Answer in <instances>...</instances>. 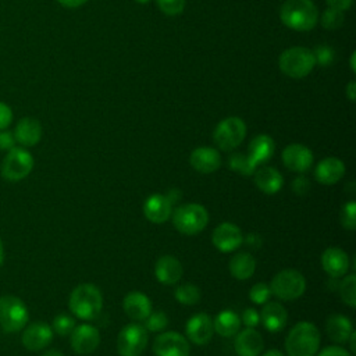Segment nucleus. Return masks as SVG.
<instances>
[{
    "instance_id": "obj_1",
    "label": "nucleus",
    "mask_w": 356,
    "mask_h": 356,
    "mask_svg": "<svg viewBox=\"0 0 356 356\" xmlns=\"http://www.w3.org/2000/svg\"><path fill=\"white\" fill-rule=\"evenodd\" d=\"M282 24L293 31H310L318 21V10L312 0H286L280 10Z\"/></svg>"
},
{
    "instance_id": "obj_2",
    "label": "nucleus",
    "mask_w": 356,
    "mask_h": 356,
    "mask_svg": "<svg viewBox=\"0 0 356 356\" xmlns=\"http://www.w3.org/2000/svg\"><path fill=\"white\" fill-rule=\"evenodd\" d=\"M320 348V331L309 321L293 325L285 339L288 356H316Z\"/></svg>"
},
{
    "instance_id": "obj_3",
    "label": "nucleus",
    "mask_w": 356,
    "mask_h": 356,
    "mask_svg": "<svg viewBox=\"0 0 356 356\" xmlns=\"http://www.w3.org/2000/svg\"><path fill=\"white\" fill-rule=\"evenodd\" d=\"M70 310L81 320H95L103 307V296L92 284H81L70 295Z\"/></svg>"
},
{
    "instance_id": "obj_4",
    "label": "nucleus",
    "mask_w": 356,
    "mask_h": 356,
    "mask_svg": "<svg viewBox=\"0 0 356 356\" xmlns=\"http://www.w3.org/2000/svg\"><path fill=\"white\" fill-rule=\"evenodd\" d=\"M280 70L289 78L300 79L307 76L314 65L316 58L310 49L302 46H293L284 50L278 58Z\"/></svg>"
},
{
    "instance_id": "obj_5",
    "label": "nucleus",
    "mask_w": 356,
    "mask_h": 356,
    "mask_svg": "<svg viewBox=\"0 0 356 356\" xmlns=\"http://www.w3.org/2000/svg\"><path fill=\"white\" fill-rule=\"evenodd\" d=\"M174 227L185 234V235H195L203 231L209 222V213L207 210L197 203H188L181 204L171 213Z\"/></svg>"
},
{
    "instance_id": "obj_6",
    "label": "nucleus",
    "mask_w": 356,
    "mask_h": 356,
    "mask_svg": "<svg viewBox=\"0 0 356 356\" xmlns=\"http://www.w3.org/2000/svg\"><path fill=\"white\" fill-rule=\"evenodd\" d=\"M271 295L281 300H295L306 291V280L298 270L286 268L274 275L270 284Z\"/></svg>"
},
{
    "instance_id": "obj_7",
    "label": "nucleus",
    "mask_w": 356,
    "mask_h": 356,
    "mask_svg": "<svg viewBox=\"0 0 356 356\" xmlns=\"http://www.w3.org/2000/svg\"><path fill=\"white\" fill-rule=\"evenodd\" d=\"M28 309L25 303L13 295L0 298V325L4 332H18L28 323Z\"/></svg>"
},
{
    "instance_id": "obj_8",
    "label": "nucleus",
    "mask_w": 356,
    "mask_h": 356,
    "mask_svg": "<svg viewBox=\"0 0 356 356\" xmlns=\"http://www.w3.org/2000/svg\"><path fill=\"white\" fill-rule=\"evenodd\" d=\"M246 136V124L239 117H228L220 121L213 132V140L224 152L238 147Z\"/></svg>"
},
{
    "instance_id": "obj_9",
    "label": "nucleus",
    "mask_w": 356,
    "mask_h": 356,
    "mask_svg": "<svg viewBox=\"0 0 356 356\" xmlns=\"http://www.w3.org/2000/svg\"><path fill=\"white\" fill-rule=\"evenodd\" d=\"M33 168V157L32 154L24 149L14 146L4 156L0 171L1 177L7 181H21L31 174Z\"/></svg>"
},
{
    "instance_id": "obj_10",
    "label": "nucleus",
    "mask_w": 356,
    "mask_h": 356,
    "mask_svg": "<svg viewBox=\"0 0 356 356\" xmlns=\"http://www.w3.org/2000/svg\"><path fill=\"white\" fill-rule=\"evenodd\" d=\"M147 345V330L136 323L125 325L117 337L120 356H140Z\"/></svg>"
},
{
    "instance_id": "obj_11",
    "label": "nucleus",
    "mask_w": 356,
    "mask_h": 356,
    "mask_svg": "<svg viewBox=\"0 0 356 356\" xmlns=\"http://www.w3.org/2000/svg\"><path fill=\"white\" fill-rule=\"evenodd\" d=\"M153 353L156 356H188L189 342L178 332L167 331L154 339Z\"/></svg>"
},
{
    "instance_id": "obj_12",
    "label": "nucleus",
    "mask_w": 356,
    "mask_h": 356,
    "mask_svg": "<svg viewBox=\"0 0 356 356\" xmlns=\"http://www.w3.org/2000/svg\"><path fill=\"white\" fill-rule=\"evenodd\" d=\"M71 346L78 355H89L100 343V332L96 327L90 324H81L72 330Z\"/></svg>"
},
{
    "instance_id": "obj_13",
    "label": "nucleus",
    "mask_w": 356,
    "mask_h": 356,
    "mask_svg": "<svg viewBox=\"0 0 356 356\" xmlns=\"http://www.w3.org/2000/svg\"><path fill=\"white\" fill-rule=\"evenodd\" d=\"M211 241L220 252L229 253L242 245L243 235L238 225L232 222H222L214 228Z\"/></svg>"
},
{
    "instance_id": "obj_14",
    "label": "nucleus",
    "mask_w": 356,
    "mask_h": 356,
    "mask_svg": "<svg viewBox=\"0 0 356 356\" xmlns=\"http://www.w3.org/2000/svg\"><path fill=\"white\" fill-rule=\"evenodd\" d=\"M282 163L293 172H305L313 164V153L305 145L292 143L282 150Z\"/></svg>"
},
{
    "instance_id": "obj_15",
    "label": "nucleus",
    "mask_w": 356,
    "mask_h": 356,
    "mask_svg": "<svg viewBox=\"0 0 356 356\" xmlns=\"http://www.w3.org/2000/svg\"><path fill=\"white\" fill-rule=\"evenodd\" d=\"M51 339H53L51 327L42 321H36L25 327L21 337L22 345L32 352L44 349L51 342Z\"/></svg>"
},
{
    "instance_id": "obj_16",
    "label": "nucleus",
    "mask_w": 356,
    "mask_h": 356,
    "mask_svg": "<svg viewBox=\"0 0 356 356\" xmlns=\"http://www.w3.org/2000/svg\"><path fill=\"white\" fill-rule=\"evenodd\" d=\"M185 332L188 339L193 343L206 345L210 342L214 332L213 321L206 313H196L186 321Z\"/></svg>"
},
{
    "instance_id": "obj_17",
    "label": "nucleus",
    "mask_w": 356,
    "mask_h": 356,
    "mask_svg": "<svg viewBox=\"0 0 356 356\" xmlns=\"http://www.w3.org/2000/svg\"><path fill=\"white\" fill-rule=\"evenodd\" d=\"M321 266L331 278H341L349 270V257L341 248H328L321 254Z\"/></svg>"
},
{
    "instance_id": "obj_18",
    "label": "nucleus",
    "mask_w": 356,
    "mask_h": 356,
    "mask_svg": "<svg viewBox=\"0 0 356 356\" xmlns=\"http://www.w3.org/2000/svg\"><path fill=\"white\" fill-rule=\"evenodd\" d=\"M189 163L191 165L202 172V174H211L217 171L221 165V156L218 150L207 146L196 147L191 156H189Z\"/></svg>"
},
{
    "instance_id": "obj_19",
    "label": "nucleus",
    "mask_w": 356,
    "mask_h": 356,
    "mask_svg": "<svg viewBox=\"0 0 356 356\" xmlns=\"http://www.w3.org/2000/svg\"><path fill=\"white\" fill-rule=\"evenodd\" d=\"M263 338L259 331L253 328H245L236 332L234 348L238 356H259L263 350Z\"/></svg>"
},
{
    "instance_id": "obj_20",
    "label": "nucleus",
    "mask_w": 356,
    "mask_h": 356,
    "mask_svg": "<svg viewBox=\"0 0 356 356\" xmlns=\"http://www.w3.org/2000/svg\"><path fill=\"white\" fill-rule=\"evenodd\" d=\"M172 213V204L170 200L160 193H154L149 196L143 203V214L145 217L156 224L165 222Z\"/></svg>"
},
{
    "instance_id": "obj_21",
    "label": "nucleus",
    "mask_w": 356,
    "mask_h": 356,
    "mask_svg": "<svg viewBox=\"0 0 356 356\" xmlns=\"http://www.w3.org/2000/svg\"><path fill=\"white\" fill-rule=\"evenodd\" d=\"M122 309L129 318L135 321H143L152 312V303L145 293L132 291L125 295L122 300Z\"/></svg>"
},
{
    "instance_id": "obj_22",
    "label": "nucleus",
    "mask_w": 356,
    "mask_h": 356,
    "mask_svg": "<svg viewBox=\"0 0 356 356\" xmlns=\"http://www.w3.org/2000/svg\"><path fill=\"white\" fill-rule=\"evenodd\" d=\"M182 264L181 261L170 254L161 256L154 266V274L156 278L164 284V285H172L175 282H178L182 277Z\"/></svg>"
},
{
    "instance_id": "obj_23",
    "label": "nucleus",
    "mask_w": 356,
    "mask_h": 356,
    "mask_svg": "<svg viewBox=\"0 0 356 356\" xmlns=\"http://www.w3.org/2000/svg\"><path fill=\"white\" fill-rule=\"evenodd\" d=\"M13 134L15 142H18L19 145L25 147L35 146L42 138V125L36 118L24 117L17 122V127Z\"/></svg>"
},
{
    "instance_id": "obj_24",
    "label": "nucleus",
    "mask_w": 356,
    "mask_h": 356,
    "mask_svg": "<svg viewBox=\"0 0 356 356\" xmlns=\"http://www.w3.org/2000/svg\"><path fill=\"white\" fill-rule=\"evenodd\" d=\"M345 174V165L338 157H325L323 159L316 170L314 177L323 185L337 184Z\"/></svg>"
},
{
    "instance_id": "obj_25",
    "label": "nucleus",
    "mask_w": 356,
    "mask_h": 356,
    "mask_svg": "<svg viewBox=\"0 0 356 356\" xmlns=\"http://www.w3.org/2000/svg\"><path fill=\"white\" fill-rule=\"evenodd\" d=\"M260 321L263 323L266 330L271 332H278L282 331L286 325L288 313L281 303L268 302L263 306V310L260 313Z\"/></svg>"
},
{
    "instance_id": "obj_26",
    "label": "nucleus",
    "mask_w": 356,
    "mask_h": 356,
    "mask_svg": "<svg viewBox=\"0 0 356 356\" xmlns=\"http://www.w3.org/2000/svg\"><path fill=\"white\" fill-rule=\"evenodd\" d=\"M253 174H254V184H256V186L261 192H264L267 195L277 193L282 188V185H284L282 175L274 167L263 165V167H260Z\"/></svg>"
},
{
    "instance_id": "obj_27",
    "label": "nucleus",
    "mask_w": 356,
    "mask_h": 356,
    "mask_svg": "<svg viewBox=\"0 0 356 356\" xmlns=\"http://www.w3.org/2000/svg\"><path fill=\"white\" fill-rule=\"evenodd\" d=\"M274 149H275V145H274V140L271 139V136H268L266 134H260V135L254 136L252 139V142L249 143L248 156L256 165H260L273 157Z\"/></svg>"
},
{
    "instance_id": "obj_28",
    "label": "nucleus",
    "mask_w": 356,
    "mask_h": 356,
    "mask_svg": "<svg viewBox=\"0 0 356 356\" xmlns=\"http://www.w3.org/2000/svg\"><path fill=\"white\" fill-rule=\"evenodd\" d=\"M325 331L334 342L345 343L348 342V338L353 331V327L348 317L342 314H331L325 321Z\"/></svg>"
},
{
    "instance_id": "obj_29",
    "label": "nucleus",
    "mask_w": 356,
    "mask_h": 356,
    "mask_svg": "<svg viewBox=\"0 0 356 356\" xmlns=\"http://www.w3.org/2000/svg\"><path fill=\"white\" fill-rule=\"evenodd\" d=\"M213 328L221 337H234L241 328V318L232 310H222L216 316L213 321Z\"/></svg>"
},
{
    "instance_id": "obj_30",
    "label": "nucleus",
    "mask_w": 356,
    "mask_h": 356,
    "mask_svg": "<svg viewBox=\"0 0 356 356\" xmlns=\"http://www.w3.org/2000/svg\"><path fill=\"white\" fill-rule=\"evenodd\" d=\"M256 270V260L250 253L241 252L229 260V273L236 280H248Z\"/></svg>"
},
{
    "instance_id": "obj_31",
    "label": "nucleus",
    "mask_w": 356,
    "mask_h": 356,
    "mask_svg": "<svg viewBox=\"0 0 356 356\" xmlns=\"http://www.w3.org/2000/svg\"><path fill=\"white\" fill-rule=\"evenodd\" d=\"M228 165L232 171H236L239 172L241 175H252L256 170V164L249 159L248 154H243V153H234L229 156L228 159Z\"/></svg>"
},
{
    "instance_id": "obj_32",
    "label": "nucleus",
    "mask_w": 356,
    "mask_h": 356,
    "mask_svg": "<svg viewBox=\"0 0 356 356\" xmlns=\"http://www.w3.org/2000/svg\"><path fill=\"white\" fill-rule=\"evenodd\" d=\"M338 291H339L341 299L349 307L356 306V277H355V274L345 275V278L338 285Z\"/></svg>"
},
{
    "instance_id": "obj_33",
    "label": "nucleus",
    "mask_w": 356,
    "mask_h": 356,
    "mask_svg": "<svg viewBox=\"0 0 356 356\" xmlns=\"http://www.w3.org/2000/svg\"><path fill=\"white\" fill-rule=\"evenodd\" d=\"M174 296L182 305H196L200 300V291L193 284H182L175 288Z\"/></svg>"
},
{
    "instance_id": "obj_34",
    "label": "nucleus",
    "mask_w": 356,
    "mask_h": 356,
    "mask_svg": "<svg viewBox=\"0 0 356 356\" xmlns=\"http://www.w3.org/2000/svg\"><path fill=\"white\" fill-rule=\"evenodd\" d=\"M320 22L321 25L325 28V29H337L342 25L343 22V11H339V10H335V8H331L328 7L327 10L323 11V15L320 18Z\"/></svg>"
},
{
    "instance_id": "obj_35",
    "label": "nucleus",
    "mask_w": 356,
    "mask_h": 356,
    "mask_svg": "<svg viewBox=\"0 0 356 356\" xmlns=\"http://www.w3.org/2000/svg\"><path fill=\"white\" fill-rule=\"evenodd\" d=\"M143 321V327L152 332H160L168 325V317L164 312H150V314Z\"/></svg>"
},
{
    "instance_id": "obj_36",
    "label": "nucleus",
    "mask_w": 356,
    "mask_h": 356,
    "mask_svg": "<svg viewBox=\"0 0 356 356\" xmlns=\"http://www.w3.org/2000/svg\"><path fill=\"white\" fill-rule=\"evenodd\" d=\"M75 328V320L65 314V313H61V314H57L53 320V324H51V330L56 331L58 335H70L72 332V330Z\"/></svg>"
},
{
    "instance_id": "obj_37",
    "label": "nucleus",
    "mask_w": 356,
    "mask_h": 356,
    "mask_svg": "<svg viewBox=\"0 0 356 356\" xmlns=\"http://www.w3.org/2000/svg\"><path fill=\"white\" fill-rule=\"evenodd\" d=\"M341 224L343 228L353 231L356 228V202L350 200L341 209Z\"/></svg>"
},
{
    "instance_id": "obj_38",
    "label": "nucleus",
    "mask_w": 356,
    "mask_h": 356,
    "mask_svg": "<svg viewBox=\"0 0 356 356\" xmlns=\"http://www.w3.org/2000/svg\"><path fill=\"white\" fill-rule=\"evenodd\" d=\"M271 296V289L267 284L264 282H257L254 284L250 291H249V298L253 303L256 305H264L267 303V300L270 299Z\"/></svg>"
},
{
    "instance_id": "obj_39",
    "label": "nucleus",
    "mask_w": 356,
    "mask_h": 356,
    "mask_svg": "<svg viewBox=\"0 0 356 356\" xmlns=\"http://www.w3.org/2000/svg\"><path fill=\"white\" fill-rule=\"evenodd\" d=\"M160 11L165 15H178L185 8V0H156Z\"/></svg>"
},
{
    "instance_id": "obj_40",
    "label": "nucleus",
    "mask_w": 356,
    "mask_h": 356,
    "mask_svg": "<svg viewBox=\"0 0 356 356\" xmlns=\"http://www.w3.org/2000/svg\"><path fill=\"white\" fill-rule=\"evenodd\" d=\"M314 58H316V64H320L323 67L330 65L334 61V50L325 44H321L318 47H316V50L313 51Z\"/></svg>"
},
{
    "instance_id": "obj_41",
    "label": "nucleus",
    "mask_w": 356,
    "mask_h": 356,
    "mask_svg": "<svg viewBox=\"0 0 356 356\" xmlns=\"http://www.w3.org/2000/svg\"><path fill=\"white\" fill-rule=\"evenodd\" d=\"M292 191L298 196H305L310 191V182L305 175H299L292 181Z\"/></svg>"
},
{
    "instance_id": "obj_42",
    "label": "nucleus",
    "mask_w": 356,
    "mask_h": 356,
    "mask_svg": "<svg viewBox=\"0 0 356 356\" xmlns=\"http://www.w3.org/2000/svg\"><path fill=\"white\" fill-rule=\"evenodd\" d=\"M242 321L248 328H253L260 323V314L252 307L245 309L242 313Z\"/></svg>"
},
{
    "instance_id": "obj_43",
    "label": "nucleus",
    "mask_w": 356,
    "mask_h": 356,
    "mask_svg": "<svg viewBox=\"0 0 356 356\" xmlns=\"http://www.w3.org/2000/svg\"><path fill=\"white\" fill-rule=\"evenodd\" d=\"M11 121H13V111L10 106L0 102V131L8 128Z\"/></svg>"
},
{
    "instance_id": "obj_44",
    "label": "nucleus",
    "mask_w": 356,
    "mask_h": 356,
    "mask_svg": "<svg viewBox=\"0 0 356 356\" xmlns=\"http://www.w3.org/2000/svg\"><path fill=\"white\" fill-rule=\"evenodd\" d=\"M15 146V138H14V134L7 131V129H3L0 131V150H10Z\"/></svg>"
},
{
    "instance_id": "obj_45",
    "label": "nucleus",
    "mask_w": 356,
    "mask_h": 356,
    "mask_svg": "<svg viewBox=\"0 0 356 356\" xmlns=\"http://www.w3.org/2000/svg\"><path fill=\"white\" fill-rule=\"evenodd\" d=\"M317 356H350V353L339 346H327Z\"/></svg>"
},
{
    "instance_id": "obj_46",
    "label": "nucleus",
    "mask_w": 356,
    "mask_h": 356,
    "mask_svg": "<svg viewBox=\"0 0 356 356\" xmlns=\"http://www.w3.org/2000/svg\"><path fill=\"white\" fill-rule=\"evenodd\" d=\"M325 1L331 8H335V10H339V11L348 10L353 3V0H325Z\"/></svg>"
},
{
    "instance_id": "obj_47",
    "label": "nucleus",
    "mask_w": 356,
    "mask_h": 356,
    "mask_svg": "<svg viewBox=\"0 0 356 356\" xmlns=\"http://www.w3.org/2000/svg\"><path fill=\"white\" fill-rule=\"evenodd\" d=\"M165 197H167V199L170 200V203L174 206V204H177V203L181 200L182 195H181V191H179V189H171V191H168V193H167Z\"/></svg>"
},
{
    "instance_id": "obj_48",
    "label": "nucleus",
    "mask_w": 356,
    "mask_h": 356,
    "mask_svg": "<svg viewBox=\"0 0 356 356\" xmlns=\"http://www.w3.org/2000/svg\"><path fill=\"white\" fill-rule=\"evenodd\" d=\"M57 1L67 8H76V7H81L82 4H85L88 0H57Z\"/></svg>"
},
{
    "instance_id": "obj_49",
    "label": "nucleus",
    "mask_w": 356,
    "mask_h": 356,
    "mask_svg": "<svg viewBox=\"0 0 356 356\" xmlns=\"http://www.w3.org/2000/svg\"><path fill=\"white\" fill-rule=\"evenodd\" d=\"M345 93L348 96V99L350 102H355V97H356V82L355 81H350L345 89Z\"/></svg>"
},
{
    "instance_id": "obj_50",
    "label": "nucleus",
    "mask_w": 356,
    "mask_h": 356,
    "mask_svg": "<svg viewBox=\"0 0 356 356\" xmlns=\"http://www.w3.org/2000/svg\"><path fill=\"white\" fill-rule=\"evenodd\" d=\"M348 341L350 342V350H352V353H356V345H355V341H356V332H355V331H352V332H350V335H349Z\"/></svg>"
},
{
    "instance_id": "obj_51",
    "label": "nucleus",
    "mask_w": 356,
    "mask_h": 356,
    "mask_svg": "<svg viewBox=\"0 0 356 356\" xmlns=\"http://www.w3.org/2000/svg\"><path fill=\"white\" fill-rule=\"evenodd\" d=\"M263 356H284V353L280 352V350H277V349H270V350H267Z\"/></svg>"
},
{
    "instance_id": "obj_52",
    "label": "nucleus",
    "mask_w": 356,
    "mask_h": 356,
    "mask_svg": "<svg viewBox=\"0 0 356 356\" xmlns=\"http://www.w3.org/2000/svg\"><path fill=\"white\" fill-rule=\"evenodd\" d=\"M42 356H64L61 352H58V350H56V349H51V350H47V352H44Z\"/></svg>"
},
{
    "instance_id": "obj_53",
    "label": "nucleus",
    "mask_w": 356,
    "mask_h": 356,
    "mask_svg": "<svg viewBox=\"0 0 356 356\" xmlns=\"http://www.w3.org/2000/svg\"><path fill=\"white\" fill-rule=\"evenodd\" d=\"M3 261H4V246H3V241L0 238V267H1Z\"/></svg>"
},
{
    "instance_id": "obj_54",
    "label": "nucleus",
    "mask_w": 356,
    "mask_h": 356,
    "mask_svg": "<svg viewBox=\"0 0 356 356\" xmlns=\"http://www.w3.org/2000/svg\"><path fill=\"white\" fill-rule=\"evenodd\" d=\"M355 57H356V56H355V51H353L352 56H350V68H352L353 72L356 71V67H355Z\"/></svg>"
},
{
    "instance_id": "obj_55",
    "label": "nucleus",
    "mask_w": 356,
    "mask_h": 356,
    "mask_svg": "<svg viewBox=\"0 0 356 356\" xmlns=\"http://www.w3.org/2000/svg\"><path fill=\"white\" fill-rule=\"evenodd\" d=\"M136 3H139V4H147L150 0H135Z\"/></svg>"
}]
</instances>
